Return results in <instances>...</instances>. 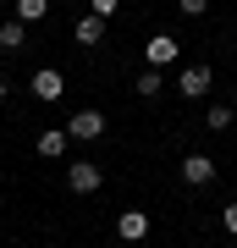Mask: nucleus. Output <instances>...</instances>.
<instances>
[{
	"label": "nucleus",
	"mask_w": 237,
	"mask_h": 248,
	"mask_svg": "<svg viewBox=\"0 0 237 248\" xmlns=\"http://www.w3.org/2000/svg\"><path fill=\"white\" fill-rule=\"evenodd\" d=\"M28 94H33L39 105H55V99L66 94V78H61V72H55V66H39L33 78H28Z\"/></svg>",
	"instance_id": "f257e3e1"
},
{
	"label": "nucleus",
	"mask_w": 237,
	"mask_h": 248,
	"mask_svg": "<svg viewBox=\"0 0 237 248\" xmlns=\"http://www.w3.org/2000/svg\"><path fill=\"white\" fill-rule=\"evenodd\" d=\"M176 177H182L188 187H210V182H215V160L193 149V155H182V166H176Z\"/></svg>",
	"instance_id": "f03ea898"
},
{
	"label": "nucleus",
	"mask_w": 237,
	"mask_h": 248,
	"mask_svg": "<svg viewBox=\"0 0 237 248\" xmlns=\"http://www.w3.org/2000/svg\"><path fill=\"white\" fill-rule=\"evenodd\" d=\"M99 182H105V171H99L94 160H72L66 166V187L72 193H99Z\"/></svg>",
	"instance_id": "7ed1b4c3"
},
{
	"label": "nucleus",
	"mask_w": 237,
	"mask_h": 248,
	"mask_svg": "<svg viewBox=\"0 0 237 248\" xmlns=\"http://www.w3.org/2000/svg\"><path fill=\"white\" fill-rule=\"evenodd\" d=\"M66 133L78 138V143H94V138H105V116H99V110H78L66 122Z\"/></svg>",
	"instance_id": "20e7f679"
},
{
	"label": "nucleus",
	"mask_w": 237,
	"mask_h": 248,
	"mask_svg": "<svg viewBox=\"0 0 237 248\" xmlns=\"http://www.w3.org/2000/svg\"><path fill=\"white\" fill-rule=\"evenodd\" d=\"M210 66H182V72H176V89H182L188 99H204V94H210Z\"/></svg>",
	"instance_id": "39448f33"
},
{
	"label": "nucleus",
	"mask_w": 237,
	"mask_h": 248,
	"mask_svg": "<svg viewBox=\"0 0 237 248\" xmlns=\"http://www.w3.org/2000/svg\"><path fill=\"white\" fill-rule=\"evenodd\" d=\"M116 232H122V243H143L149 237V215L143 210H122L116 215Z\"/></svg>",
	"instance_id": "423d86ee"
},
{
	"label": "nucleus",
	"mask_w": 237,
	"mask_h": 248,
	"mask_svg": "<svg viewBox=\"0 0 237 248\" xmlns=\"http://www.w3.org/2000/svg\"><path fill=\"white\" fill-rule=\"evenodd\" d=\"M176 45H182V39H171V33H155L149 45H143V61H149V66H171V61H176Z\"/></svg>",
	"instance_id": "0eeeda50"
},
{
	"label": "nucleus",
	"mask_w": 237,
	"mask_h": 248,
	"mask_svg": "<svg viewBox=\"0 0 237 248\" xmlns=\"http://www.w3.org/2000/svg\"><path fill=\"white\" fill-rule=\"evenodd\" d=\"M66 143H72V133H66V127H44L33 149H39V160H61V155H66Z\"/></svg>",
	"instance_id": "6e6552de"
},
{
	"label": "nucleus",
	"mask_w": 237,
	"mask_h": 248,
	"mask_svg": "<svg viewBox=\"0 0 237 248\" xmlns=\"http://www.w3.org/2000/svg\"><path fill=\"white\" fill-rule=\"evenodd\" d=\"M72 39H78V45H83V50H94V45H99V39H105V17H94V11H88V17H83L78 28H72Z\"/></svg>",
	"instance_id": "1a4fd4ad"
},
{
	"label": "nucleus",
	"mask_w": 237,
	"mask_h": 248,
	"mask_svg": "<svg viewBox=\"0 0 237 248\" xmlns=\"http://www.w3.org/2000/svg\"><path fill=\"white\" fill-rule=\"evenodd\" d=\"M132 89H138L143 99H155L160 89H166V78H160V66H143V72H138V83H132Z\"/></svg>",
	"instance_id": "9d476101"
},
{
	"label": "nucleus",
	"mask_w": 237,
	"mask_h": 248,
	"mask_svg": "<svg viewBox=\"0 0 237 248\" xmlns=\"http://www.w3.org/2000/svg\"><path fill=\"white\" fill-rule=\"evenodd\" d=\"M204 127H215V133L221 127H237V105H210L204 110Z\"/></svg>",
	"instance_id": "9b49d317"
},
{
	"label": "nucleus",
	"mask_w": 237,
	"mask_h": 248,
	"mask_svg": "<svg viewBox=\"0 0 237 248\" xmlns=\"http://www.w3.org/2000/svg\"><path fill=\"white\" fill-rule=\"evenodd\" d=\"M50 17V0H17V22H44Z\"/></svg>",
	"instance_id": "f8f14e48"
},
{
	"label": "nucleus",
	"mask_w": 237,
	"mask_h": 248,
	"mask_svg": "<svg viewBox=\"0 0 237 248\" xmlns=\"http://www.w3.org/2000/svg\"><path fill=\"white\" fill-rule=\"evenodd\" d=\"M22 45H28L22 22H0V50H22Z\"/></svg>",
	"instance_id": "ddd939ff"
},
{
	"label": "nucleus",
	"mask_w": 237,
	"mask_h": 248,
	"mask_svg": "<svg viewBox=\"0 0 237 248\" xmlns=\"http://www.w3.org/2000/svg\"><path fill=\"white\" fill-rule=\"evenodd\" d=\"M176 11H182V17H204V11H210V0H176Z\"/></svg>",
	"instance_id": "4468645a"
},
{
	"label": "nucleus",
	"mask_w": 237,
	"mask_h": 248,
	"mask_svg": "<svg viewBox=\"0 0 237 248\" xmlns=\"http://www.w3.org/2000/svg\"><path fill=\"white\" fill-rule=\"evenodd\" d=\"M221 226H226V232H232V237H237V199L226 204V210H221Z\"/></svg>",
	"instance_id": "2eb2a0df"
},
{
	"label": "nucleus",
	"mask_w": 237,
	"mask_h": 248,
	"mask_svg": "<svg viewBox=\"0 0 237 248\" xmlns=\"http://www.w3.org/2000/svg\"><path fill=\"white\" fill-rule=\"evenodd\" d=\"M116 6L122 0H94V17H116Z\"/></svg>",
	"instance_id": "dca6fc26"
},
{
	"label": "nucleus",
	"mask_w": 237,
	"mask_h": 248,
	"mask_svg": "<svg viewBox=\"0 0 237 248\" xmlns=\"http://www.w3.org/2000/svg\"><path fill=\"white\" fill-rule=\"evenodd\" d=\"M11 94V78H6V72H0V99H6Z\"/></svg>",
	"instance_id": "f3484780"
},
{
	"label": "nucleus",
	"mask_w": 237,
	"mask_h": 248,
	"mask_svg": "<svg viewBox=\"0 0 237 248\" xmlns=\"http://www.w3.org/2000/svg\"><path fill=\"white\" fill-rule=\"evenodd\" d=\"M127 248H138V243H127Z\"/></svg>",
	"instance_id": "a211bd4d"
},
{
	"label": "nucleus",
	"mask_w": 237,
	"mask_h": 248,
	"mask_svg": "<svg viewBox=\"0 0 237 248\" xmlns=\"http://www.w3.org/2000/svg\"><path fill=\"white\" fill-rule=\"evenodd\" d=\"M232 105H237V94H232Z\"/></svg>",
	"instance_id": "6ab92c4d"
},
{
	"label": "nucleus",
	"mask_w": 237,
	"mask_h": 248,
	"mask_svg": "<svg viewBox=\"0 0 237 248\" xmlns=\"http://www.w3.org/2000/svg\"><path fill=\"white\" fill-rule=\"evenodd\" d=\"M232 45H237V33H232Z\"/></svg>",
	"instance_id": "aec40b11"
}]
</instances>
